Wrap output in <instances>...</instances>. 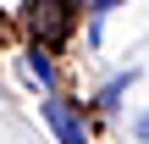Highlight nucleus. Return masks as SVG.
Returning <instances> with one entry per match:
<instances>
[{"instance_id": "obj_1", "label": "nucleus", "mask_w": 149, "mask_h": 144, "mask_svg": "<svg viewBox=\"0 0 149 144\" xmlns=\"http://www.w3.org/2000/svg\"><path fill=\"white\" fill-rule=\"evenodd\" d=\"M44 122H50V133L61 144H88V128H83V117L66 105V100H44Z\"/></svg>"}, {"instance_id": "obj_2", "label": "nucleus", "mask_w": 149, "mask_h": 144, "mask_svg": "<svg viewBox=\"0 0 149 144\" xmlns=\"http://www.w3.org/2000/svg\"><path fill=\"white\" fill-rule=\"evenodd\" d=\"M28 78L50 83V61H44V50H28Z\"/></svg>"}, {"instance_id": "obj_3", "label": "nucleus", "mask_w": 149, "mask_h": 144, "mask_svg": "<svg viewBox=\"0 0 149 144\" xmlns=\"http://www.w3.org/2000/svg\"><path fill=\"white\" fill-rule=\"evenodd\" d=\"M127 83H133V72H122V78H111V83L100 89V105H116V94H122Z\"/></svg>"}, {"instance_id": "obj_4", "label": "nucleus", "mask_w": 149, "mask_h": 144, "mask_svg": "<svg viewBox=\"0 0 149 144\" xmlns=\"http://www.w3.org/2000/svg\"><path fill=\"white\" fill-rule=\"evenodd\" d=\"M116 6H127V0H94V11H88V17H94V28H100V22H105Z\"/></svg>"}, {"instance_id": "obj_5", "label": "nucleus", "mask_w": 149, "mask_h": 144, "mask_svg": "<svg viewBox=\"0 0 149 144\" xmlns=\"http://www.w3.org/2000/svg\"><path fill=\"white\" fill-rule=\"evenodd\" d=\"M133 133H138V139L149 144V111H144V117H138V122H133Z\"/></svg>"}]
</instances>
